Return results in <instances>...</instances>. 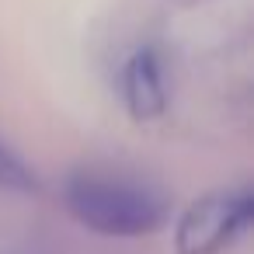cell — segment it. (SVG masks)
Masks as SVG:
<instances>
[{
    "label": "cell",
    "mask_w": 254,
    "mask_h": 254,
    "mask_svg": "<svg viewBox=\"0 0 254 254\" xmlns=\"http://www.w3.org/2000/svg\"><path fill=\"white\" fill-rule=\"evenodd\" d=\"M122 101L132 119L153 122L167 112V77L164 60L153 46L136 49L122 66Z\"/></svg>",
    "instance_id": "3957f363"
},
{
    "label": "cell",
    "mask_w": 254,
    "mask_h": 254,
    "mask_svg": "<svg viewBox=\"0 0 254 254\" xmlns=\"http://www.w3.org/2000/svg\"><path fill=\"white\" fill-rule=\"evenodd\" d=\"M39 188V178L35 171L0 139V191H18V195H28Z\"/></svg>",
    "instance_id": "277c9868"
},
{
    "label": "cell",
    "mask_w": 254,
    "mask_h": 254,
    "mask_svg": "<svg viewBox=\"0 0 254 254\" xmlns=\"http://www.w3.org/2000/svg\"><path fill=\"white\" fill-rule=\"evenodd\" d=\"M66 212L101 237H146L167 223V198L150 185L80 171L63 185Z\"/></svg>",
    "instance_id": "6da1fadb"
},
{
    "label": "cell",
    "mask_w": 254,
    "mask_h": 254,
    "mask_svg": "<svg viewBox=\"0 0 254 254\" xmlns=\"http://www.w3.org/2000/svg\"><path fill=\"white\" fill-rule=\"evenodd\" d=\"M254 223V191H212L185 209L178 219V254H219L237 244Z\"/></svg>",
    "instance_id": "7a4b0ae2"
}]
</instances>
